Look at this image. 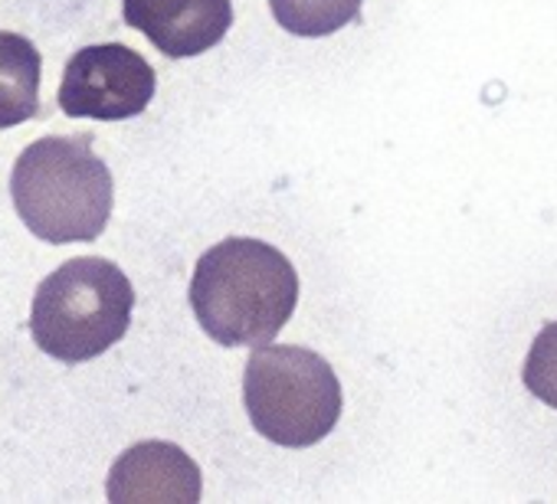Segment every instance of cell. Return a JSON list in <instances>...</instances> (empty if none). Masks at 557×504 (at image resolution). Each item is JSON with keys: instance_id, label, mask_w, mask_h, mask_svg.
<instances>
[{"instance_id": "5b68a950", "label": "cell", "mask_w": 557, "mask_h": 504, "mask_svg": "<svg viewBox=\"0 0 557 504\" xmlns=\"http://www.w3.org/2000/svg\"><path fill=\"white\" fill-rule=\"evenodd\" d=\"M154 70L141 53L122 43L83 47L63 73L60 109L73 118L122 122L135 118L154 99Z\"/></svg>"}, {"instance_id": "ba28073f", "label": "cell", "mask_w": 557, "mask_h": 504, "mask_svg": "<svg viewBox=\"0 0 557 504\" xmlns=\"http://www.w3.org/2000/svg\"><path fill=\"white\" fill-rule=\"evenodd\" d=\"M40 53L21 34H0V128L30 122L40 112Z\"/></svg>"}, {"instance_id": "277c9868", "label": "cell", "mask_w": 557, "mask_h": 504, "mask_svg": "<svg viewBox=\"0 0 557 504\" xmlns=\"http://www.w3.org/2000/svg\"><path fill=\"white\" fill-rule=\"evenodd\" d=\"M243 403L259 436L286 449H309L338 426L342 383L322 354L269 341L246 361Z\"/></svg>"}, {"instance_id": "9c48e42d", "label": "cell", "mask_w": 557, "mask_h": 504, "mask_svg": "<svg viewBox=\"0 0 557 504\" xmlns=\"http://www.w3.org/2000/svg\"><path fill=\"white\" fill-rule=\"evenodd\" d=\"M364 0H269L275 24L293 37H332L361 17Z\"/></svg>"}, {"instance_id": "8992f818", "label": "cell", "mask_w": 557, "mask_h": 504, "mask_svg": "<svg viewBox=\"0 0 557 504\" xmlns=\"http://www.w3.org/2000/svg\"><path fill=\"white\" fill-rule=\"evenodd\" d=\"M106 494L112 504H197L200 468L181 445L148 439L119 455Z\"/></svg>"}, {"instance_id": "52a82bcc", "label": "cell", "mask_w": 557, "mask_h": 504, "mask_svg": "<svg viewBox=\"0 0 557 504\" xmlns=\"http://www.w3.org/2000/svg\"><path fill=\"white\" fill-rule=\"evenodd\" d=\"M125 24L164 56L190 60L216 47L233 27L230 0H125Z\"/></svg>"}, {"instance_id": "3957f363", "label": "cell", "mask_w": 557, "mask_h": 504, "mask_svg": "<svg viewBox=\"0 0 557 504\" xmlns=\"http://www.w3.org/2000/svg\"><path fill=\"white\" fill-rule=\"evenodd\" d=\"M132 308L135 292L128 276L102 256H83L63 263L40 282L30 331L44 354L63 364H83L125 338Z\"/></svg>"}, {"instance_id": "30bf717a", "label": "cell", "mask_w": 557, "mask_h": 504, "mask_svg": "<svg viewBox=\"0 0 557 504\" xmlns=\"http://www.w3.org/2000/svg\"><path fill=\"white\" fill-rule=\"evenodd\" d=\"M521 377L531 396L557 410V322L541 328V335L531 341Z\"/></svg>"}, {"instance_id": "6da1fadb", "label": "cell", "mask_w": 557, "mask_h": 504, "mask_svg": "<svg viewBox=\"0 0 557 504\" xmlns=\"http://www.w3.org/2000/svg\"><path fill=\"white\" fill-rule=\"evenodd\" d=\"M299 305V273L275 245L230 236L197 260L190 308L200 328L223 348L275 341Z\"/></svg>"}, {"instance_id": "7a4b0ae2", "label": "cell", "mask_w": 557, "mask_h": 504, "mask_svg": "<svg viewBox=\"0 0 557 504\" xmlns=\"http://www.w3.org/2000/svg\"><path fill=\"white\" fill-rule=\"evenodd\" d=\"M11 197L24 226L44 242H92L106 232L115 190L89 135H50L21 151Z\"/></svg>"}]
</instances>
